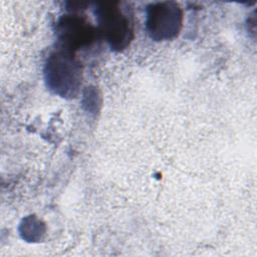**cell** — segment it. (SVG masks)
Here are the masks:
<instances>
[{"label":"cell","instance_id":"cell-1","mask_svg":"<svg viewBox=\"0 0 257 257\" xmlns=\"http://www.w3.org/2000/svg\"><path fill=\"white\" fill-rule=\"evenodd\" d=\"M45 77L48 86L56 93L73 95L79 85L80 68L70 52H55L46 63Z\"/></svg>","mask_w":257,"mask_h":257},{"label":"cell","instance_id":"cell-2","mask_svg":"<svg viewBox=\"0 0 257 257\" xmlns=\"http://www.w3.org/2000/svg\"><path fill=\"white\" fill-rule=\"evenodd\" d=\"M95 15L100 28L112 48L122 49L132 39V28L128 19L122 14L116 3L98 4Z\"/></svg>","mask_w":257,"mask_h":257},{"label":"cell","instance_id":"cell-3","mask_svg":"<svg viewBox=\"0 0 257 257\" xmlns=\"http://www.w3.org/2000/svg\"><path fill=\"white\" fill-rule=\"evenodd\" d=\"M182 25V11L172 2L153 4L148 8L147 26L152 38L170 39L176 36Z\"/></svg>","mask_w":257,"mask_h":257},{"label":"cell","instance_id":"cell-4","mask_svg":"<svg viewBox=\"0 0 257 257\" xmlns=\"http://www.w3.org/2000/svg\"><path fill=\"white\" fill-rule=\"evenodd\" d=\"M60 40L68 48H76L89 43L93 38L90 25L75 17H64L58 24Z\"/></svg>","mask_w":257,"mask_h":257}]
</instances>
